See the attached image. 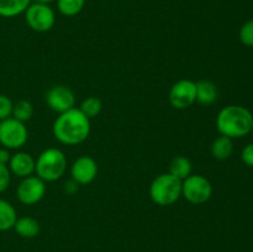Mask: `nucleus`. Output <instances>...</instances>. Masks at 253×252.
Wrapping results in <instances>:
<instances>
[{"label":"nucleus","mask_w":253,"mask_h":252,"mask_svg":"<svg viewBox=\"0 0 253 252\" xmlns=\"http://www.w3.org/2000/svg\"><path fill=\"white\" fill-rule=\"evenodd\" d=\"M52 131L58 142L67 146L79 145L90 133V119L86 118L79 109L73 108L57 116Z\"/></svg>","instance_id":"f257e3e1"},{"label":"nucleus","mask_w":253,"mask_h":252,"mask_svg":"<svg viewBox=\"0 0 253 252\" xmlns=\"http://www.w3.org/2000/svg\"><path fill=\"white\" fill-rule=\"evenodd\" d=\"M253 115L249 109L240 105H229L217 114L216 127L222 136L240 138L251 132Z\"/></svg>","instance_id":"f03ea898"},{"label":"nucleus","mask_w":253,"mask_h":252,"mask_svg":"<svg viewBox=\"0 0 253 252\" xmlns=\"http://www.w3.org/2000/svg\"><path fill=\"white\" fill-rule=\"evenodd\" d=\"M67 170V158L59 148H47L40 153L35 165V173L43 182H56Z\"/></svg>","instance_id":"7ed1b4c3"},{"label":"nucleus","mask_w":253,"mask_h":252,"mask_svg":"<svg viewBox=\"0 0 253 252\" xmlns=\"http://www.w3.org/2000/svg\"><path fill=\"white\" fill-rule=\"evenodd\" d=\"M150 197L160 207L174 204L182 197V180L170 173L157 175L150 185Z\"/></svg>","instance_id":"20e7f679"},{"label":"nucleus","mask_w":253,"mask_h":252,"mask_svg":"<svg viewBox=\"0 0 253 252\" xmlns=\"http://www.w3.org/2000/svg\"><path fill=\"white\" fill-rule=\"evenodd\" d=\"M29 138V131L24 123L14 118L0 121V145L7 150L21 148Z\"/></svg>","instance_id":"39448f33"},{"label":"nucleus","mask_w":253,"mask_h":252,"mask_svg":"<svg viewBox=\"0 0 253 252\" xmlns=\"http://www.w3.org/2000/svg\"><path fill=\"white\" fill-rule=\"evenodd\" d=\"M211 183L204 175L190 174L182 180V195L190 204H204L211 198Z\"/></svg>","instance_id":"423d86ee"},{"label":"nucleus","mask_w":253,"mask_h":252,"mask_svg":"<svg viewBox=\"0 0 253 252\" xmlns=\"http://www.w3.org/2000/svg\"><path fill=\"white\" fill-rule=\"evenodd\" d=\"M25 19L30 29L36 32H47L53 27L56 15L48 4H30L25 11Z\"/></svg>","instance_id":"0eeeda50"},{"label":"nucleus","mask_w":253,"mask_h":252,"mask_svg":"<svg viewBox=\"0 0 253 252\" xmlns=\"http://www.w3.org/2000/svg\"><path fill=\"white\" fill-rule=\"evenodd\" d=\"M46 194V184L37 175L22 178L16 188V197L24 205H35L41 202Z\"/></svg>","instance_id":"6e6552de"},{"label":"nucleus","mask_w":253,"mask_h":252,"mask_svg":"<svg viewBox=\"0 0 253 252\" xmlns=\"http://www.w3.org/2000/svg\"><path fill=\"white\" fill-rule=\"evenodd\" d=\"M170 105L178 110H183L197 101V86L195 82L189 79H180L175 82L169 90Z\"/></svg>","instance_id":"1a4fd4ad"},{"label":"nucleus","mask_w":253,"mask_h":252,"mask_svg":"<svg viewBox=\"0 0 253 252\" xmlns=\"http://www.w3.org/2000/svg\"><path fill=\"white\" fill-rule=\"evenodd\" d=\"M46 103L51 110L62 114L76 108V96L68 86L54 85L46 93Z\"/></svg>","instance_id":"9d476101"},{"label":"nucleus","mask_w":253,"mask_h":252,"mask_svg":"<svg viewBox=\"0 0 253 252\" xmlns=\"http://www.w3.org/2000/svg\"><path fill=\"white\" fill-rule=\"evenodd\" d=\"M71 175L77 184H90L98 175V165L95 160L89 156L77 158L71 167Z\"/></svg>","instance_id":"9b49d317"},{"label":"nucleus","mask_w":253,"mask_h":252,"mask_svg":"<svg viewBox=\"0 0 253 252\" xmlns=\"http://www.w3.org/2000/svg\"><path fill=\"white\" fill-rule=\"evenodd\" d=\"M36 160L27 152H16L11 156L7 167L10 172L19 178L30 177L35 173Z\"/></svg>","instance_id":"f8f14e48"},{"label":"nucleus","mask_w":253,"mask_h":252,"mask_svg":"<svg viewBox=\"0 0 253 252\" xmlns=\"http://www.w3.org/2000/svg\"><path fill=\"white\" fill-rule=\"evenodd\" d=\"M195 86H197V103L209 106L216 101L217 88L211 81L202 79L195 83Z\"/></svg>","instance_id":"ddd939ff"},{"label":"nucleus","mask_w":253,"mask_h":252,"mask_svg":"<svg viewBox=\"0 0 253 252\" xmlns=\"http://www.w3.org/2000/svg\"><path fill=\"white\" fill-rule=\"evenodd\" d=\"M12 229L15 230V232L19 236L24 237V239H32V237L37 236L40 234L39 221L30 216L17 217Z\"/></svg>","instance_id":"4468645a"},{"label":"nucleus","mask_w":253,"mask_h":252,"mask_svg":"<svg viewBox=\"0 0 253 252\" xmlns=\"http://www.w3.org/2000/svg\"><path fill=\"white\" fill-rule=\"evenodd\" d=\"M232 152H234V142H232V138L222 135L215 138L211 145L212 157L216 158V160L224 161L231 157Z\"/></svg>","instance_id":"2eb2a0df"},{"label":"nucleus","mask_w":253,"mask_h":252,"mask_svg":"<svg viewBox=\"0 0 253 252\" xmlns=\"http://www.w3.org/2000/svg\"><path fill=\"white\" fill-rule=\"evenodd\" d=\"M31 0H0V16L15 17L26 11Z\"/></svg>","instance_id":"dca6fc26"},{"label":"nucleus","mask_w":253,"mask_h":252,"mask_svg":"<svg viewBox=\"0 0 253 252\" xmlns=\"http://www.w3.org/2000/svg\"><path fill=\"white\" fill-rule=\"evenodd\" d=\"M17 220V212L11 203L0 199V231L12 229Z\"/></svg>","instance_id":"f3484780"},{"label":"nucleus","mask_w":253,"mask_h":252,"mask_svg":"<svg viewBox=\"0 0 253 252\" xmlns=\"http://www.w3.org/2000/svg\"><path fill=\"white\" fill-rule=\"evenodd\" d=\"M168 173L174 175L178 179L184 180L185 178L192 174V162L189 161V158L184 157V156H177L170 162Z\"/></svg>","instance_id":"a211bd4d"},{"label":"nucleus","mask_w":253,"mask_h":252,"mask_svg":"<svg viewBox=\"0 0 253 252\" xmlns=\"http://www.w3.org/2000/svg\"><path fill=\"white\" fill-rule=\"evenodd\" d=\"M85 0H57V7L64 16H76L83 10Z\"/></svg>","instance_id":"6ab92c4d"},{"label":"nucleus","mask_w":253,"mask_h":252,"mask_svg":"<svg viewBox=\"0 0 253 252\" xmlns=\"http://www.w3.org/2000/svg\"><path fill=\"white\" fill-rule=\"evenodd\" d=\"M34 115V106L29 100H19L12 106V115L11 118L25 123L29 121Z\"/></svg>","instance_id":"aec40b11"},{"label":"nucleus","mask_w":253,"mask_h":252,"mask_svg":"<svg viewBox=\"0 0 253 252\" xmlns=\"http://www.w3.org/2000/svg\"><path fill=\"white\" fill-rule=\"evenodd\" d=\"M101 109H103V103L99 98L96 96H89V98L84 99L81 104V108L79 110L89 119H93L95 116H98L101 113Z\"/></svg>","instance_id":"412c9836"},{"label":"nucleus","mask_w":253,"mask_h":252,"mask_svg":"<svg viewBox=\"0 0 253 252\" xmlns=\"http://www.w3.org/2000/svg\"><path fill=\"white\" fill-rule=\"evenodd\" d=\"M240 41L247 47H253V20L245 22L240 29Z\"/></svg>","instance_id":"4be33fe9"},{"label":"nucleus","mask_w":253,"mask_h":252,"mask_svg":"<svg viewBox=\"0 0 253 252\" xmlns=\"http://www.w3.org/2000/svg\"><path fill=\"white\" fill-rule=\"evenodd\" d=\"M12 106H14V104H12L11 99L0 94V121L11 118Z\"/></svg>","instance_id":"5701e85b"},{"label":"nucleus","mask_w":253,"mask_h":252,"mask_svg":"<svg viewBox=\"0 0 253 252\" xmlns=\"http://www.w3.org/2000/svg\"><path fill=\"white\" fill-rule=\"evenodd\" d=\"M11 180V172L6 165L0 163V193L5 192L9 188Z\"/></svg>","instance_id":"b1692460"},{"label":"nucleus","mask_w":253,"mask_h":252,"mask_svg":"<svg viewBox=\"0 0 253 252\" xmlns=\"http://www.w3.org/2000/svg\"><path fill=\"white\" fill-rule=\"evenodd\" d=\"M241 158L242 161H244L245 165L253 168V143H249V145L242 150Z\"/></svg>","instance_id":"393cba45"},{"label":"nucleus","mask_w":253,"mask_h":252,"mask_svg":"<svg viewBox=\"0 0 253 252\" xmlns=\"http://www.w3.org/2000/svg\"><path fill=\"white\" fill-rule=\"evenodd\" d=\"M10 158H11V155H10L9 150H7V148H5V147L0 148V163H1V165H6L7 166Z\"/></svg>","instance_id":"a878e982"},{"label":"nucleus","mask_w":253,"mask_h":252,"mask_svg":"<svg viewBox=\"0 0 253 252\" xmlns=\"http://www.w3.org/2000/svg\"><path fill=\"white\" fill-rule=\"evenodd\" d=\"M34 2H39V4H48V2L53 1V0H31Z\"/></svg>","instance_id":"bb28decb"},{"label":"nucleus","mask_w":253,"mask_h":252,"mask_svg":"<svg viewBox=\"0 0 253 252\" xmlns=\"http://www.w3.org/2000/svg\"><path fill=\"white\" fill-rule=\"evenodd\" d=\"M251 132H252V135H253V124H252V128H251Z\"/></svg>","instance_id":"cd10ccee"}]
</instances>
